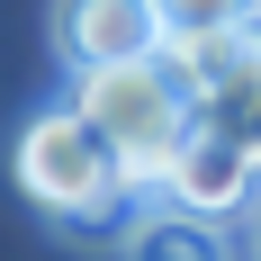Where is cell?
<instances>
[{
    "label": "cell",
    "mask_w": 261,
    "mask_h": 261,
    "mask_svg": "<svg viewBox=\"0 0 261 261\" xmlns=\"http://www.w3.org/2000/svg\"><path fill=\"white\" fill-rule=\"evenodd\" d=\"M162 45V27L144 0H54V54L63 72H108V63H144Z\"/></svg>",
    "instance_id": "277c9868"
},
{
    "label": "cell",
    "mask_w": 261,
    "mask_h": 261,
    "mask_svg": "<svg viewBox=\"0 0 261 261\" xmlns=\"http://www.w3.org/2000/svg\"><path fill=\"white\" fill-rule=\"evenodd\" d=\"M18 189L63 234H117L135 216V189L117 180V162L99 153V135L81 126L72 108H45V117L18 126Z\"/></svg>",
    "instance_id": "7a4b0ae2"
},
{
    "label": "cell",
    "mask_w": 261,
    "mask_h": 261,
    "mask_svg": "<svg viewBox=\"0 0 261 261\" xmlns=\"http://www.w3.org/2000/svg\"><path fill=\"white\" fill-rule=\"evenodd\" d=\"M144 9H153L162 45H171V36H207V27H243V18H261V0H144Z\"/></svg>",
    "instance_id": "8992f818"
},
{
    "label": "cell",
    "mask_w": 261,
    "mask_h": 261,
    "mask_svg": "<svg viewBox=\"0 0 261 261\" xmlns=\"http://www.w3.org/2000/svg\"><path fill=\"white\" fill-rule=\"evenodd\" d=\"M243 243H252V261H261V198L243 207Z\"/></svg>",
    "instance_id": "52a82bcc"
},
{
    "label": "cell",
    "mask_w": 261,
    "mask_h": 261,
    "mask_svg": "<svg viewBox=\"0 0 261 261\" xmlns=\"http://www.w3.org/2000/svg\"><path fill=\"white\" fill-rule=\"evenodd\" d=\"M72 117L99 135V153L117 162V180L135 189V207L153 198L162 162L180 153V135H189V99L171 90L162 54H144V63H108V72H81V81H72Z\"/></svg>",
    "instance_id": "6da1fadb"
},
{
    "label": "cell",
    "mask_w": 261,
    "mask_h": 261,
    "mask_svg": "<svg viewBox=\"0 0 261 261\" xmlns=\"http://www.w3.org/2000/svg\"><path fill=\"white\" fill-rule=\"evenodd\" d=\"M252 198H261V171H252V153H243L234 135H216V126H198V117H189L180 153L162 162V180H153V207H171V216H198V225H225V216H243Z\"/></svg>",
    "instance_id": "3957f363"
},
{
    "label": "cell",
    "mask_w": 261,
    "mask_h": 261,
    "mask_svg": "<svg viewBox=\"0 0 261 261\" xmlns=\"http://www.w3.org/2000/svg\"><path fill=\"white\" fill-rule=\"evenodd\" d=\"M126 261H243L225 225H198V216H171V207H144L126 216Z\"/></svg>",
    "instance_id": "5b68a950"
}]
</instances>
